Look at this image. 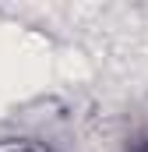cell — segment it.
<instances>
[{"mask_svg":"<svg viewBox=\"0 0 148 152\" xmlns=\"http://www.w3.org/2000/svg\"><path fill=\"white\" fill-rule=\"evenodd\" d=\"M0 152H49L39 142H0Z\"/></svg>","mask_w":148,"mask_h":152,"instance_id":"cell-1","label":"cell"},{"mask_svg":"<svg viewBox=\"0 0 148 152\" xmlns=\"http://www.w3.org/2000/svg\"><path fill=\"white\" fill-rule=\"evenodd\" d=\"M138 152H148V145H145V149H138Z\"/></svg>","mask_w":148,"mask_h":152,"instance_id":"cell-2","label":"cell"}]
</instances>
